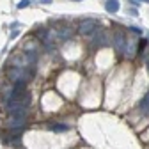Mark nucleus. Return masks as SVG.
<instances>
[{
  "mask_svg": "<svg viewBox=\"0 0 149 149\" xmlns=\"http://www.w3.org/2000/svg\"><path fill=\"white\" fill-rule=\"evenodd\" d=\"M110 43V37H108V32L105 29H100L98 32H94V37H92V45L101 48V46H107Z\"/></svg>",
  "mask_w": 149,
  "mask_h": 149,
  "instance_id": "f03ea898",
  "label": "nucleus"
},
{
  "mask_svg": "<svg viewBox=\"0 0 149 149\" xmlns=\"http://www.w3.org/2000/svg\"><path fill=\"white\" fill-rule=\"evenodd\" d=\"M29 6H30V0H22V2L18 4V7H20V9H23V7H29Z\"/></svg>",
  "mask_w": 149,
  "mask_h": 149,
  "instance_id": "f8f14e48",
  "label": "nucleus"
},
{
  "mask_svg": "<svg viewBox=\"0 0 149 149\" xmlns=\"http://www.w3.org/2000/svg\"><path fill=\"white\" fill-rule=\"evenodd\" d=\"M9 77L13 82H29L34 77V71H27V68H14L9 71Z\"/></svg>",
  "mask_w": 149,
  "mask_h": 149,
  "instance_id": "f257e3e1",
  "label": "nucleus"
},
{
  "mask_svg": "<svg viewBox=\"0 0 149 149\" xmlns=\"http://www.w3.org/2000/svg\"><path fill=\"white\" fill-rule=\"evenodd\" d=\"M48 130H52V132H68L69 130V126L68 124H57V123H50L48 124Z\"/></svg>",
  "mask_w": 149,
  "mask_h": 149,
  "instance_id": "9b49d317",
  "label": "nucleus"
},
{
  "mask_svg": "<svg viewBox=\"0 0 149 149\" xmlns=\"http://www.w3.org/2000/svg\"><path fill=\"white\" fill-rule=\"evenodd\" d=\"M135 53H137V43H135V41H128L126 50H124V55H126L128 59H132Z\"/></svg>",
  "mask_w": 149,
  "mask_h": 149,
  "instance_id": "423d86ee",
  "label": "nucleus"
},
{
  "mask_svg": "<svg viewBox=\"0 0 149 149\" xmlns=\"http://www.w3.org/2000/svg\"><path fill=\"white\" fill-rule=\"evenodd\" d=\"M23 126H25V117H22V116H13L6 121L7 130H22Z\"/></svg>",
  "mask_w": 149,
  "mask_h": 149,
  "instance_id": "20e7f679",
  "label": "nucleus"
},
{
  "mask_svg": "<svg viewBox=\"0 0 149 149\" xmlns=\"http://www.w3.org/2000/svg\"><path fill=\"white\" fill-rule=\"evenodd\" d=\"M96 27H98V22H94V20H82L78 25V32L82 36H89L96 30Z\"/></svg>",
  "mask_w": 149,
  "mask_h": 149,
  "instance_id": "7ed1b4c3",
  "label": "nucleus"
},
{
  "mask_svg": "<svg viewBox=\"0 0 149 149\" xmlns=\"http://www.w3.org/2000/svg\"><path fill=\"white\" fill-rule=\"evenodd\" d=\"M4 142H7V144H14V146H20L22 139L18 137V135H7V133H4Z\"/></svg>",
  "mask_w": 149,
  "mask_h": 149,
  "instance_id": "9d476101",
  "label": "nucleus"
},
{
  "mask_svg": "<svg viewBox=\"0 0 149 149\" xmlns=\"http://www.w3.org/2000/svg\"><path fill=\"white\" fill-rule=\"evenodd\" d=\"M142 2H149V0H142Z\"/></svg>",
  "mask_w": 149,
  "mask_h": 149,
  "instance_id": "4468645a",
  "label": "nucleus"
},
{
  "mask_svg": "<svg viewBox=\"0 0 149 149\" xmlns=\"http://www.w3.org/2000/svg\"><path fill=\"white\" fill-rule=\"evenodd\" d=\"M52 0H41V4H50Z\"/></svg>",
  "mask_w": 149,
  "mask_h": 149,
  "instance_id": "ddd939ff",
  "label": "nucleus"
},
{
  "mask_svg": "<svg viewBox=\"0 0 149 149\" xmlns=\"http://www.w3.org/2000/svg\"><path fill=\"white\" fill-rule=\"evenodd\" d=\"M140 112L144 116H149V92L142 98V101H140Z\"/></svg>",
  "mask_w": 149,
  "mask_h": 149,
  "instance_id": "6e6552de",
  "label": "nucleus"
},
{
  "mask_svg": "<svg viewBox=\"0 0 149 149\" xmlns=\"http://www.w3.org/2000/svg\"><path fill=\"white\" fill-rule=\"evenodd\" d=\"M126 45H128V41H126V36H124L123 32H117V34L114 36V46H116V50H117L119 53H124V50H126Z\"/></svg>",
  "mask_w": 149,
  "mask_h": 149,
  "instance_id": "39448f33",
  "label": "nucleus"
},
{
  "mask_svg": "<svg viewBox=\"0 0 149 149\" xmlns=\"http://www.w3.org/2000/svg\"><path fill=\"white\" fill-rule=\"evenodd\" d=\"M107 11L108 13H117L119 11V0H107Z\"/></svg>",
  "mask_w": 149,
  "mask_h": 149,
  "instance_id": "1a4fd4ad",
  "label": "nucleus"
},
{
  "mask_svg": "<svg viewBox=\"0 0 149 149\" xmlns=\"http://www.w3.org/2000/svg\"><path fill=\"white\" fill-rule=\"evenodd\" d=\"M68 37H71V29H69V27H62V29L57 30V39L66 41Z\"/></svg>",
  "mask_w": 149,
  "mask_h": 149,
  "instance_id": "0eeeda50",
  "label": "nucleus"
}]
</instances>
